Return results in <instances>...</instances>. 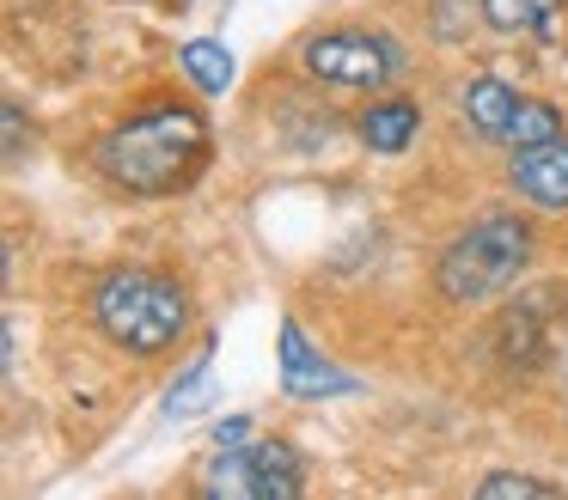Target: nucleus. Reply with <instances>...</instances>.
<instances>
[{
    "mask_svg": "<svg viewBox=\"0 0 568 500\" xmlns=\"http://www.w3.org/2000/svg\"><path fill=\"white\" fill-rule=\"evenodd\" d=\"M282 385L287 397H336V390H355L343 373H331V360L306 348L300 324H282Z\"/></svg>",
    "mask_w": 568,
    "mask_h": 500,
    "instance_id": "7",
    "label": "nucleus"
},
{
    "mask_svg": "<svg viewBox=\"0 0 568 500\" xmlns=\"http://www.w3.org/2000/svg\"><path fill=\"white\" fill-rule=\"evenodd\" d=\"M178 68L190 73V85L196 92H226L233 85V49H221V43H209V37H196V43H184L178 49Z\"/></svg>",
    "mask_w": 568,
    "mask_h": 500,
    "instance_id": "10",
    "label": "nucleus"
},
{
    "mask_svg": "<svg viewBox=\"0 0 568 500\" xmlns=\"http://www.w3.org/2000/svg\"><path fill=\"white\" fill-rule=\"evenodd\" d=\"M19 153H26V116H19L13 104H7V159L19 165Z\"/></svg>",
    "mask_w": 568,
    "mask_h": 500,
    "instance_id": "15",
    "label": "nucleus"
},
{
    "mask_svg": "<svg viewBox=\"0 0 568 500\" xmlns=\"http://www.w3.org/2000/svg\"><path fill=\"white\" fill-rule=\"evenodd\" d=\"M465 116H470V129H477V134L507 141V129H514V116H519V92H507L501 80H470Z\"/></svg>",
    "mask_w": 568,
    "mask_h": 500,
    "instance_id": "8",
    "label": "nucleus"
},
{
    "mask_svg": "<svg viewBox=\"0 0 568 500\" xmlns=\"http://www.w3.org/2000/svg\"><path fill=\"white\" fill-rule=\"evenodd\" d=\"M556 7H562V0H483V19H489L495 31H538Z\"/></svg>",
    "mask_w": 568,
    "mask_h": 500,
    "instance_id": "12",
    "label": "nucleus"
},
{
    "mask_svg": "<svg viewBox=\"0 0 568 500\" xmlns=\"http://www.w3.org/2000/svg\"><path fill=\"white\" fill-rule=\"evenodd\" d=\"M531 256V226L519 214H483L477 226H465L440 256V293L453 305H477L489 293L514 287L519 268Z\"/></svg>",
    "mask_w": 568,
    "mask_h": 500,
    "instance_id": "3",
    "label": "nucleus"
},
{
    "mask_svg": "<svg viewBox=\"0 0 568 500\" xmlns=\"http://www.w3.org/2000/svg\"><path fill=\"white\" fill-rule=\"evenodd\" d=\"M416 122H422L416 104H404V98H385V104H373L367 116H361V141H367L373 153H404V146L416 141Z\"/></svg>",
    "mask_w": 568,
    "mask_h": 500,
    "instance_id": "9",
    "label": "nucleus"
},
{
    "mask_svg": "<svg viewBox=\"0 0 568 500\" xmlns=\"http://www.w3.org/2000/svg\"><path fill=\"white\" fill-rule=\"evenodd\" d=\"M300 488H306V476H300L294 451L287 446H245V439L221 446V458L202 476V494H214V500H294Z\"/></svg>",
    "mask_w": 568,
    "mask_h": 500,
    "instance_id": "4",
    "label": "nucleus"
},
{
    "mask_svg": "<svg viewBox=\"0 0 568 500\" xmlns=\"http://www.w3.org/2000/svg\"><path fill=\"white\" fill-rule=\"evenodd\" d=\"M214 354L202 348L196 360L184 366V378H178L172 390H165V415H172V421H184V415H196V409H209V378H214Z\"/></svg>",
    "mask_w": 568,
    "mask_h": 500,
    "instance_id": "11",
    "label": "nucleus"
},
{
    "mask_svg": "<svg viewBox=\"0 0 568 500\" xmlns=\"http://www.w3.org/2000/svg\"><path fill=\"white\" fill-rule=\"evenodd\" d=\"M556 134H562V116H556L550 104H538V98H519V116H514V129H507V141L538 146V141H556Z\"/></svg>",
    "mask_w": 568,
    "mask_h": 500,
    "instance_id": "13",
    "label": "nucleus"
},
{
    "mask_svg": "<svg viewBox=\"0 0 568 500\" xmlns=\"http://www.w3.org/2000/svg\"><path fill=\"white\" fill-rule=\"evenodd\" d=\"M514 183L519 195H531L538 207H568V141H538V146H519L514 159Z\"/></svg>",
    "mask_w": 568,
    "mask_h": 500,
    "instance_id": "6",
    "label": "nucleus"
},
{
    "mask_svg": "<svg viewBox=\"0 0 568 500\" xmlns=\"http://www.w3.org/2000/svg\"><path fill=\"white\" fill-rule=\"evenodd\" d=\"M477 494H562V482H538V476H489Z\"/></svg>",
    "mask_w": 568,
    "mask_h": 500,
    "instance_id": "14",
    "label": "nucleus"
},
{
    "mask_svg": "<svg viewBox=\"0 0 568 500\" xmlns=\"http://www.w3.org/2000/svg\"><path fill=\"white\" fill-rule=\"evenodd\" d=\"M99 329L129 354H165L190 329V293L153 268H111L92 293Z\"/></svg>",
    "mask_w": 568,
    "mask_h": 500,
    "instance_id": "2",
    "label": "nucleus"
},
{
    "mask_svg": "<svg viewBox=\"0 0 568 500\" xmlns=\"http://www.w3.org/2000/svg\"><path fill=\"white\" fill-rule=\"evenodd\" d=\"M306 73L324 85H348V92H373V85H385L397 68H404V55H397L385 37L373 31H324L306 43Z\"/></svg>",
    "mask_w": 568,
    "mask_h": 500,
    "instance_id": "5",
    "label": "nucleus"
},
{
    "mask_svg": "<svg viewBox=\"0 0 568 500\" xmlns=\"http://www.w3.org/2000/svg\"><path fill=\"white\" fill-rule=\"evenodd\" d=\"M209 153H214V134L202 110L153 104L116 122L99 141L92 165H99L104 183H116L129 195H178L209 171Z\"/></svg>",
    "mask_w": 568,
    "mask_h": 500,
    "instance_id": "1",
    "label": "nucleus"
}]
</instances>
